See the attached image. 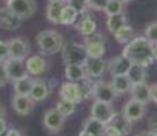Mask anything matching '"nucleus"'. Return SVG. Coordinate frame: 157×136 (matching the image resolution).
I'll return each mask as SVG.
<instances>
[{
    "label": "nucleus",
    "instance_id": "obj_41",
    "mask_svg": "<svg viewBox=\"0 0 157 136\" xmlns=\"http://www.w3.org/2000/svg\"><path fill=\"white\" fill-rule=\"evenodd\" d=\"M151 100L157 104V84L151 85Z\"/></svg>",
    "mask_w": 157,
    "mask_h": 136
},
{
    "label": "nucleus",
    "instance_id": "obj_12",
    "mask_svg": "<svg viewBox=\"0 0 157 136\" xmlns=\"http://www.w3.org/2000/svg\"><path fill=\"white\" fill-rule=\"evenodd\" d=\"M131 63L128 61V59L124 55H117L107 63V70L110 72L111 76H117V75H127L130 68H131Z\"/></svg>",
    "mask_w": 157,
    "mask_h": 136
},
{
    "label": "nucleus",
    "instance_id": "obj_20",
    "mask_svg": "<svg viewBox=\"0 0 157 136\" xmlns=\"http://www.w3.org/2000/svg\"><path fill=\"white\" fill-rule=\"evenodd\" d=\"M86 75V70L84 65L80 64H66L65 65V77L67 81L77 83L78 80L84 79Z\"/></svg>",
    "mask_w": 157,
    "mask_h": 136
},
{
    "label": "nucleus",
    "instance_id": "obj_39",
    "mask_svg": "<svg viewBox=\"0 0 157 136\" xmlns=\"http://www.w3.org/2000/svg\"><path fill=\"white\" fill-rule=\"evenodd\" d=\"M105 136H122V134L112 124H107L105 127Z\"/></svg>",
    "mask_w": 157,
    "mask_h": 136
},
{
    "label": "nucleus",
    "instance_id": "obj_43",
    "mask_svg": "<svg viewBox=\"0 0 157 136\" xmlns=\"http://www.w3.org/2000/svg\"><path fill=\"white\" fill-rule=\"evenodd\" d=\"M6 130H8V124H6L5 118H3V119H0V134L6 132Z\"/></svg>",
    "mask_w": 157,
    "mask_h": 136
},
{
    "label": "nucleus",
    "instance_id": "obj_46",
    "mask_svg": "<svg viewBox=\"0 0 157 136\" xmlns=\"http://www.w3.org/2000/svg\"><path fill=\"white\" fill-rule=\"evenodd\" d=\"M5 115H6V112H5V109L0 105V119H3V118H5Z\"/></svg>",
    "mask_w": 157,
    "mask_h": 136
},
{
    "label": "nucleus",
    "instance_id": "obj_33",
    "mask_svg": "<svg viewBox=\"0 0 157 136\" xmlns=\"http://www.w3.org/2000/svg\"><path fill=\"white\" fill-rule=\"evenodd\" d=\"M122 10H124V3H121L120 0H109L104 11L106 13L107 16H110V15L121 14Z\"/></svg>",
    "mask_w": 157,
    "mask_h": 136
},
{
    "label": "nucleus",
    "instance_id": "obj_40",
    "mask_svg": "<svg viewBox=\"0 0 157 136\" xmlns=\"http://www.w3.org/2000/svg\"><path fill=\"white\" fill-rule=\"evenodd\" d=\"M148 131H151L152 134L157 131V115L152 116L150 119V122H148Z\"/></svg>",
    "mask_w": 157,
    "mask_h": 136
},
{
    "label": "nucleus",
    "instance_id": "obj_28",
    "mask_svg": "<svg viewBox=\"0 0 157 136\" xmlns=\"http://www.w3.org/2000/svg\"><path fill=\"white\" fill-rule=\"evenodd\" d=\"M33 80L31 77L28 75L25 77H21L16 81H14V91L16 95H25L29 96L30 95V90L33 86Z\"/></svg>",
    "mask_w": 157,
    "mask_h": 136
},
{
    "label": "nucleus",
    "instance_id": "obj_17",
    "mask_svg": "<svg viewBox=\"0 0 157 136\" xmlns=\"http://www.w3.org/2000/svg\"><path fill=\"white\" fill-rule=\"evenodd\" d=\"M49 95H50V89L44 80H39V79L33 80V86L29 95L33 101H44L48 99Z\"/></svg>",
    "mask_w": 157,
    "mask_h": 136
},
{
    "label": "nucleus",
    "instance_id": "obj_4",
    "mask_svg": "<svg viewBox=\"0 0 157 136\" xmlns=\"http://www.w3.org/2000/svg\"><path fill=\"white\" fill-rule=\"evenodd\" d=\"M6 8L21 19H28L36 11V3L35 0H6Z\"/></svg>",
    "mask_w": 157,
    "mask_h": 136
},
{
    "label": "nucleus",
    "instance_id": "obj_15",
    "mask_svg": "<svg viewBox=\"0 0 157 136\" xmlns=\"http://www.w3.org/2000/svg\"><path fill=\"white\" fill-rule=\"evenodd\" d=\"M130 94H131V99H135L146 105L148 101H151V85H148L146 81L132 84L130 89Z\"/></svg>",
    "mask_w": 157,
    "mask_h": 136
},
{
    "label": "nucleus",
    "instance_id": "obj_34",
    "mask_svg": "<svg viewBox=\"0 0 157 136\" xmlns=\"http://www.w3.org/2000/svg\"><path fill=\"white\" fill-rule=\"evenodd\" d=\"M66 4L72 6L80 15L84 13H87V9H89L87 0H66Z\"/></svg>",
    "mask_w": 157,
    "mask_h": 136
},
{
    "label": "nucleus",
    "instance_id": "obj_2",
    "mask_svg": "<svg viewBox=\"0 0 157 136\" xmlns=\"http://www.w3.org/2000/svg\"><path fill=\"white\" fill-rule=\"evenodd\" d=\"M37 48L43 54L52 55L59 52L64 46V39L56 30L48 29L39 33L36 36Z\"/></svg>",
    "mask_w": 157,
    "mask_h": 136
},
{
    "label": "nucleus",
    "instance_id": "obj_48",
    "mask_svg": "<svg viewBox=\"0 0 157 136\" xmlns=\"http://www.w3.org/2000/svg\"><path fill=\"white\" fill-rule=\"evenodd\" d=\"M49 3H56V2H63V0H48Z\"/></svg>",
    "mask_w": 157,
    "mask_h": 136
},
{
    "label": "nucleus",
    "instance_id": "obj_50",
    "mask_svg": "<svg viewBox=\"0 0 157 136\" xmlns=\"http://www.w3.org/2000/svg\"><path fill=\"white\" fill-rule=\"evenodd\" d=\"M0 136H6V135H5V132H4V134H0Z\"/></svg>",
    "mask_w": 157,
    "mask_h": 136
},
{
    "label": "nucleus",
    "instance_id": "obj_14",
    "mask_svg": "<svg viewBox=\"0 0 157 136\" xmlns=\"http://www.w3.org/2000/svg\"><path fill=\"white\" fill-rule=\"evenodd\" d=\"M59 95H60V99L71 101L74 104H80L82 103L81 96H80V91H78L77 84L72 83V81H67L65 84L61 85L60 91H59Z\"/></svg>",
    "mask_w": 157,
    "mask_h": 136
},
{
    "label": "nucleus",
    "instance_id": "obj_35",
    "mask_svg": "<svg viewBox=\"0 0 157 136\" xmlns=\"http://www.w3.org/2000/svg\"><path fill=\"white\" fill-rule=\"evenodd\" d=\"M145 37L148 39V41L152 44H157V21L151 23L145 29Z\"/></svg>",
    "mask_w": 157,
    "mask_h": 136
},
{
    "label": "nucleus",
    "instance_id": "obj_25",
    "mask_svg": "<svg viewBox=\"0 0 157 136\" xmlns=\"http://www.w3.org/2000/svg\"><path fill=\"white\" fill-rule=\"evenodd\" d=\"M64 0L63 2H56V3H49L46 8V19L52 24H60V14L64 6Z\"/></svg>",
    "mask_w": 157,
    "mask_h": 136
},
{
    "label": "nucleus",
    "instance_id": "obj_31",
    "mask_svg": "<svg viewBox=\"0 0 157 136\" xmlns=\"http://www.w3.org/2000/svg\"><path fill=\"white\" fill-rule=\"evenodd\" d=\"M86 51L89 57H102L106 52L105 43L101 41H91V43H85Z\"/></svg>",
    "mask_w": 157,
    "mask_h": 136
},
{
    "label": "nucleus",
    "instance_id": "obj_13",
    "mask_svg": "<svg viewBox=\"0 0 157 136\" xmlns=\"http://www.w3.org/2000/svg\"><path fill=\"white\" fill-rule=\"evenodd\" d=\"M86 75L90 77H100L107 69V63L102 57H89L85 63Z\"/></svg>",
    "mask_w": 157,
    "mask_h": 136
},
{
    "label": "nucleus",
    "instance_id": "obj_51",
    "mask_svg": "<svg viewBox=\"0 0 157 136\" xmlns=\"http://www.w3.org/2000/svg\"><path fill=\"white\" fill-rule=\"evenodd\" d=\"M153 136H157V131H156V132H153Z\"/></svg>",
    "mask_w": 157,
    "mask_h": 136
},
{
    "label": "nucleus",
    "instance_id": "obj_9",
    "mask_svg": "<svg viewBox=\"0 0 157 136\" xmlns=\"http://www.w3.org/2000/svg\"><path fill=\"white\" fill-rule=\"evenodd\" d=\"M122 114L126 116L128 120H131L132 122L133 121H139V120H141L144 118L145 114H146V105L140 103V101H137V100H135V99H131L125 104Z\"/></svg>",
    "mask_w": 157,
    "mask_h": 136
},
{
    "label": "nucleus",
    "instance_id": "obj_18",
    "mask_svg": "<svg viewBox=\"0 0 157 136\" xmlns=\"http://www.w3.org/2000/svg\"><path fill=\"white\" fill-rule=\"evenodd\" d=\"M11 105L13 109L16 114L19 115H28L31 111L33 107V100L30 99V96H25V95H14V98L11 100Z\"/></svg>",
    "mask_w": 157,
    "mask_h": 136
},
{
    "label": "nucleus",
    "instance_id": "obj_22",
    "mask_svg": "<svg viewBox=\"0 0 157 136\" xmlns=\"http://www.w3.org/2000/svg\"><path fill=\"white\" fill-rule=\"evenodd\" d=\"M105 127H106L105 124H102L101 121L96 120L95 118L90 116L89 119H86L84 121L82 130L87 131L92 136H105Z\"/></svg>",
    "mask_w": 157,
    "mask_h": 136
},
{
    "label": "nucleus",
    "instance_id": "obj_1",
    "mask_svg": "<svg viewBox=\"0 0 157 136\" xmlns=\"http://www.w3.org/2000/svg\"><path fill=\"white\" fill-rule=\"evenodd\" d=\"M122 55L128 59L131 64L141 65V66H150L153 64V54H152V43L145 36L133 37L132 40L126 44L124 48Z\"/></svg>",
    "mask_w": 157,
    "mask_h": 136
},
{
    "label": "nucleus",
    "instance_id": "obj_42",
    "mask_svg": "<svg viewBox=\"0 0 157 136\" xmlns=\"http://www.w3.org/2000/svg\"><path fill=\"white\" fill-rule=\"evenodd\" d=\"M6 136H21V132L17 129H8L5 132Z\"/></svg>",
    "mask_w": 157,
    "mask_h": 136
},
{
    "label": "nucleus",
    "instance_id": "obj_6",
    "mask_svg": "<svg viewBox=\"0 0 157 136\" xmlns=\"http://www.w3.org/2000/svg\"><path fill=\"white\" fill-rule=\"evenodd\" d=\"M116 92L112 89L111 84L107 81H97L94 83L92 89V98L96 101H102V103H111L116 99Z\"/></svg>",
    "mask_w": 157,
    "mask_h": 136
},
{
    "label": "nucleus",
    "instance_id": "obj_32",
    "mask_svg": "<svg viewBox=\"0 0 157 136\" xmlns=\"http://www.w3.org/2000/svg\"><path fill=\"white\" fill-rule=\"evenodd\" d=\"M55 109H56V110H57V111L60 112V114L64 116V118L66 119V118H69V116H71V115L75 112V110H76V104L61 99L60 101L57 103V105H56Z\"/></svg>",
    "mask_w": 157,
    "mask_h": 136
},
{
    "label": "nucleus",
    "instance_id": "obj_44",
    "mask_svg": "<svg viewBox=\"0 0 157 136\" xmlns=\"http://www.w3.org/2000/svg\"><path fill=\"white\" fill-rule=\"evenodd\" d=\"M152 54H153V59L157 61V44H152Z\"/></svg>",
    "mask_w": 157,
    "mask_h": 136
},
{
    "label": "nucleus",
    "instance_id": "obj_49",
    "mask_svg": "<svg viewBox=\"0 0 157 136\" xmlns=\"http://www.w3.org/2000/svg\"><path fill=\"white\" fill-rule=\"evenodd\" d=\"M120 2H121V3H124V4H126V3H130L131 0H120Z\"/></svg>",
    "mask_w": 157,
    "mask_h": 136
},
{
    "label": "nucleus",
    "instance_id": "obj_29",
    "mask_svg": "<svg viewBox=\"0 0 157 136\" xmlns=\"http://www.w3.org/2000/svg\"><path fill=\"white\" fill-rule=\"evenodd\" d=\"M77 87L78 91H80V96H81V100H86L89 99L90 96H92V89H94V81L91 80L90 76H85L84 79L78 80L77 83Z\"/></svg>",
    "mask_w": 157,
    "mask_h": 136
},
{
    "label": "nucleus",
    "instance_id": "obj_30",
    "mask_svg": "<svg viewBox=\"0 0 157 136\" xmlns=\"http://www.w3.org/2000/svg\"><path fill=\"white\" fill-rule=\"evenodd\" d=\"M133 34H135V31H133L132 26H130L128 24H125L124 26H121L113 34V36L120 44H125L126 45L133 39Z\"/></svg>",
    "mask_w": 157,
    "mask_h": 136
},
{
    "label": "nucleus",
    "instance_id": "obj_36",
    "mask_svg": "<svg viewBox=\"0 0 157 136\" xmlns=\"http://www.w3.org/2000/svg\"><path fill=\"white\" fill-rule=\"evenodd\" d=\"M107 2L109 0H87V4H89V8H91V9L104 11Z\"/></svg>",
    "mask_w": 157,
    "mask_h": 136
},
{
    "label": "nucleus",
    "instance_id": "obj_24",
    "mask_svg": "<svg viewBox=\"0 0 157 136\" xmlns=\"http://www.w3.org/2000/svg\"><path fill=\"white\" fill-rule=\"evenodd\" d=\"M127 77L130 79L131 84H139V83H145L147 79V72H146V68L141 66V65H136L132 64L128 72H127Z\"/></svg>",
    "mask_w": 157,
    "mask_h": 136
},
{
    "label": "nucleus",
    "instance_id": "obj_8",
    "mask_svg": "<svg viewBox=\"0 0 157 136\" xmlns=\"http://www.w3.org/2000/svg\"><path fill=\"white\" fill-rule=\"evenodd\" d=\"M9 45V51H10V57L13 59H20L25 60L29 52H30V45L28 44L26 40L23 37H13L8 41Z\"/></svg>",
    "mask_w": 157,
    "mask_h": 136
},
{
    "label": "nucleus",
    "instance_id": "obj_11",
    "mask_svg": "<svg viewBox=\"0 0 157 136\" xmlns=\"http://www.w3.org/2000/svg\"><path fill=\"white\" fill-rule=\"evenodd\" d=\"M23 19L9 8L0 9V28L4 30H16L21 25Z\"/></svg>",
    "mask_w": 157,
    "mask_h": 136
},
{
    "label": "nucleus",
    "instance_id": "obj_3",
    "mask_svg": "<svg viewBox=\"0 0 157 136\" xmlns=\"http://www.w3.org/2000/svg\"><path fill=\"white\" fill-rule=\"evenodd\" d=\"M63 60L66 64H80L85 65L86 60L89 59V55L86 51L85 44H77V43H69L63 46L61 49Z\"/></svg>",
    "mask_w": 157,
    "mask_h": 136
},
{
    "label": "nucleus",
    "instance_id": "obj_27",
    "mask_svg": "<svg viewBox=\"0 0 157 136\" xmlns=\"http://www.w3.org/2000/svg\"><path fill=\"white\" fill-rule=\"evenodd\" d=\"M125 24H127L126 16L121 13V14H116V15H110L107 16L106 20V28L111 34H115L121 26H124Z\"/></svg>",
    "mask_w": 157,
    "mask_h": 136
},
{
    "label": "nucleus",
    "instance_id": "obj_7",
    "mask_svg": "<svg viewBox=\"0 0 157 136\" xmlns=\"http://www.w3.org/2000/svg\"><path fill=\"white\" fill-rule=\"evenodd\" d=\"M4 64H5V70H6L9 80L13 81V83L29 75L24 60L9 57L6 61H4Z\"/></svg>",
    "mask_w": 157,
    "mask_h": 136
},
{
    "label": "nucleus",
    "instance_id": "obj_21",
    "mask_svg": "<svg viewBox=\"0 0 157 136\" xmlns=\"http://www.w3.org/2000/svg\"><path fill=\"white\" fill-rule=\"evenodd\" d=\"M112 89L115 90L116 95H124L126 92H130V89L132 86L130 79L127 77V75H117V76H112V80L110 81Z\"/></svg>",
    "mask_w": 157,
    "mask_h": 136
},
{
    "label": "nucleus",
    "instance_id": "obj_47",
    "mask_svg": "<svg viewBox=\"0 0 157 136\" xmlns=\"http://www.w3.org/2000/svg\"><path fill=\"white\" fill-rule=\"evenodd\" d=\"M78 136H92V135H90L87 131H85V130H82L80 134H78Z\"/></svg>",
    "mask_w": 157,
    "mask_h": 136
},
{
    "label": "nucleus",
    "instance_id": "obj_23",
    "mask_svg": "<svg viewBox=\"0 0 157 136\" xmlns=\"http://www.w3.org/2000/svg\"><path fill=\"white\" fill-rule=\"evenodd\" d=\"M110 124H112L113 126H116L120 130V132L122 134V136H126L130 134L131 129H132V121L128 120L126 116L121 112V114H115V116L112 118V120L110 121Z\"/></svg>",
    "mask_w": 157,
    "mask_h": 136
},
{
    "label": "nucleus",
    "instance_id": "obj_38",
    "mask_svg": "<svg viewBox=\"0 0 157 136\" xmlns=\"http://www.w3.org/2000/svg\"><path fill=\"white\" fill-rule=\"evenodd\" d=\"M8 83H9V77L5 70V64L4 61H0V87L5 86Z\"/></svg>",
    "mask_w": 157,
    "mask_h": 136
},
{
    "label": "nucleus",
    "instance_id": "obj_45",
    "mask_svg": "<svg viewBox=\"0 0 157 136\" xmlns=\"http://www.w3.org/2000/svg\"><path fill=\"white\" fill-rule=\"evenodd\" d=\"M136 136H153V134L151 131H142L140 134H137Z\"/></svg>",
    "mask_w": 157,
    "mask_h": 136
},
{
    "label": "nucleus",
    "instance_id": "obj_10",
    "mask_svg": "<svg viewBox=\"0 0 157 136\" xmlns=\"http://www.w3.org/2000/svg\"><path fill=\"white\" fill-rule=\"evenodd\" d=\"M44 126L51 132H59L65 122V118L56 109H50L45 112L43 119Z\"/></svg>",
    "mask_w": 157,
    "mask_h": 136
},
{
    "label": "nucleus",
    "instance_id": "obj_37",
    "mask_svg": "<svg viewBox=\"0 0 157 136\" xmlns=\"http://www.w3.org/2000/svg\"><path fill=\"white\" fill-rule=\"evenodd\" d=\"M10 57V51H9V45L8 41L0 40V61H6Z\"/></svg>",
    "mask_w": 157,
    "mask_h": 136
},
{
    "label": "nucleus",
    "instance_id": "obj_5",
    "mask_svg": "<svg viewBox=\"0 0 157 136\" xmlns=\"http://www.w3.org/2000/svg\"><path fill=\"white\" fill-rule=\"evenodd\" d=\"M116 111L111 103H102V101H96L91 106V116L96 120L101 121L102 124L107 125L112 120Z\"/></svg>",
    "mask_w": 157,
    "mask_h": 136
},
{
    "label": "nucleus",
    "instance_id": "obj_19",
    "mask_svg": "<svg viewBox=\"0 0 157 136\" xmlns=\"http://www.w3.org/2000/svg\"><path fill=\"white\" fill-rule=\"evenodd\" d=\"M80 16H81V19H80V21H78V24L76 25V29L85 36L94 34L96 31V29H97L95 19L89 13H84Z\"/></svg>",
    "mask_w": 157,
    "mask_h": 136
},
{
    "label": "nucleus",
    "instance_id": "obj_16",
    "mask_svg": "<svg viewBox=\"0 0 157 136\" xmlns=\"http://www.w3.org/2000/svg\"><path fill=\"white\" fill-rule=\"evenodd\" d=\"M25 66H26V70H28L29 75L37 76V75H41V74L45 72V70L48 68V64H46V60L43 56L33 55V56H29L26 59Z\"/></svg>",
    "mask_w": 157,
    "mask_h": 136
},
{
    "label": "nucleus",
    "instance_id": "obj_26",
    "mask_svg": "<svg viewBox=\"0 0 157 136\" xmlns=\"http://www.w3.org/2000/svg\"><path fill=\"white\" fill-rule=\"evenodd\" d=\"M78 14L72 6L65 4L63 6L61 14H60V24L61 25H74L78 17Z\"/></svg>",
    "mask_w": 157,
    "mask_h": 136
}]
</instances>
